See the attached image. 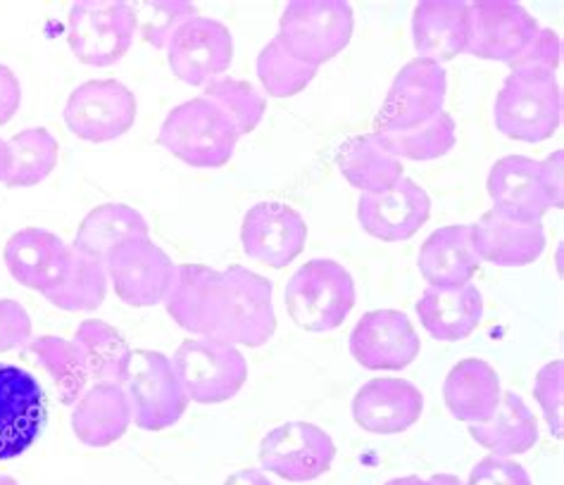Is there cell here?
Masks as SVG:
<instances>
[{
  "instance_id": "cell-50",
  "label": "cell",
  "mask_w": 564,
  "mask_h": 485,
  "mask_svg": "<svg viewBox=\"0 0 564 485\" xmlns=\"http://www.w3.org/2000/svg\"><path fill=\"white\" fill-rule=\"evenodd\" d=\"M0 485H20L12 476H0Z\"/></svg>"
},
{
  "instance_id": "cell-48",
  "label": "cell",
  "mask_w": 564,
  "mask_h": 485,
  "mask_svg": "<svg viewBox=\"0 0 564 485\" xmlns=\"http://www.w3.org/2000/svg\"><path fill=\"white\" fill-rule=\"evenodd\" d=\"M429 483H432V485H465L463 481H459L453 474H436V476L429 478Z\"/></svg>"
},
{
  "instance_id": "cell-12",
  "label": "cell",
  "mask_w": 564,
  "mask_h": 485,
  "mask_svg": "<svg viewBox=\"0 0 564 485\" xmlns=\"http://www.w3.org/2000/svg\"><path fill=\"white\" fill-rule=\"evenodd\" d=\"M336 458L332 436L315 423L289 421L262 438L260 462L274 476L307 483L329 472Z\"/></svg>"
},
{
  "instance_id": "cell-3",
  "label": "cell",
  "mask_w": 564,
  "mask_h": 485,
  "mask_svg": "<svg viewBox=\"0 0 564 485\" xmlns=\"http://www.w3.org/2000/svg\"><path fill=\"white\" fill-rule=\"evenodd\" d=\"M494 120L500 134L522 143L551 139L562 124V88L555 77L510 71L496 98Z\"/></svg>"
},
{
  "instance_id": "cell-35",
  "label": "cell",
  "mask_w": 564,
  "mask_h": 485,
  "mask_svg": "<svg viewBox=\"0 0 564 485\" xmlns=\"http://www.w3.org/2000/svg\"><path fill=\"white\" fill-rule=\"evenodd\" d=\"M8 143L12 151V169L6 184L10 188H29L48 179V174L57 165V157H61V145L43 126L24 129Z\"/></svg>"
},
{
  "instance_id": "cell-45",
  "label": "cell",
  "mask_w": 564,
  "mask_h": 485,
  "mask_svg": "<svg viewBox=\"0 0 564 485\" xmlns=\"http://www.w3.org/2000/svg\"><path fill=\"white\" fill-rule=\"evenodd\" d=\"M562 151H555L553 155H547L543 162H539V169H541V181L547 198H551V205L557 210H562L564 205V196H562Z\"/></svg>"
},
{
  "instance_id": "cell-34",
  "label": "cell",
  "mask_w": 564,
  "mask_h": 485,
  "mask_svg": "<svg viewBox=\"0 0 564 485\" xmlns=\"http://www.w3.org/2000/svg\"><path fill=\"white\" fill-rule=\"evenodd\" d=\"M72 247V245H69ZM108 296L106 262L72 247L69 269L61 286L46 293V300L65 312H96Z\"/></svg>"
},
{
  "instance_id": "cell-38",
  "label": "cell",
  "mask_w": 564,
  "mask_h": 485,
  "mask_svg": "<svg viewBox=\"0 0 564 485\" xmlns=\"http://www.w3.org/2000/svg\"><path fill=\"white\" fill-rule=\"evenodd\" d=\"M203 98L215 102L219 110H225L229 114V120L236 124L239 136L256 131L267 110V100L262 98L258 88L234 77H217L207 86H203Z\"/></svg>"
},
{
  "instance_id": "cell-47",
  "label": "cell",
  "mask_w": 564,
  "mask_h": 485,
  "mask_svg": "<svg viewBox=\"0 0 564 485\" xmlns=\"http://www.w3.org/2000/svg\"><path fill=\"white\" fill-rule=\"evenodd\" d=\"M12 169V151H10V143L0 139V181H8Z\"/></svg>"
},
{
  "instance_id": "cell-31",
  "label": "cell",
  "mask_w": 564,
  "mask_h": 485,
  "mask_svg": "<svg viewBox=\"0 0 564 485\" xmlns=\"http://www.w3.org/2000/svg\"><path fill=\"white\" fill-rule=\"evenodd\" d=\"M151 233L145 217L122 202L98 205L96 210L84 217L72 247L106 262L108 253L129 239H143Z\"/></svg>"
},
{
  "instance_id": "cell-28",
  "label": "cell",
  "mask_w": 564,
  "mask_h": 485,
  "mask_svg": "<svg viewBox=\"0 0 564 485\" xmlns=\"http://www.w3.org/2000/svg\"><path fill=\"white\" fill-rule=\"evenodd\" d=\"M479 264L481 262L471 247V229L467 224L434 231L424 241L417 260L420 274L432 288H459L471 284Z\"/></svg>"
},
{
  "instance_id": "cell-15",
  "label": "cell",
  "mask_w": 564,
  "mask_h": 485,
  "mask_svg": "<svg viewBox=\"0 0 564 485\" xmlns=\"http://www.w3.org/2000/svg\"><path fill=\"white\" fill-rule=\"evenodd\" d=\"M422 341L405 312L362 315L350 333V355L369 372H400L417 360Z\"/></svg>"
},
{
  "instance_id": "cell-46",
  "label": "cell",
  "mask_w": 564,
  "mask_h": 485,
  "mask_svg": "<svg viewBox=\"0 0 564 485\" xmlns=\"http://www.w3.org/2000/svg\"><path fill=\"white\" fill-rule=\"evenodd\" d=\"M225 485H274L267 478L260 469H243V472H236L225 481Z\"/></svg>"
},
{
  "instance_id": "cell-41",
  "label": "cell",
  "mask_w": 564,
  "mask_h": 485,
  "mask_svg": "<svg viewBox=\"0 0 564 485\" xmlns=\"http://www.w3.org/2000/svg\"><path fill=\"white\" fill-rule=\"evenodd\" d=\"M562 378H564V364L555 360L545 364L533 381V395L543 409V417L551 426V433L562 438Z\"/></svg>"
},
{
  "instance_id": "cell-7",
  "label": "cell",
  "mask_w": 564,
  "mask_h": 485,
  "mask_svg": "<svg viewBox=\"0 0 564 485\" xmlns=\"http://www.w3.org/2000/svg\"><path fill=\"white\" fill-rule=\"evenodd\" d=\"M122 386L129 395L133 423L143 431L170 429L184 417L191 403L172 360L158 350L133 352Z\"/></svg>"
},
{
  "instance_id": "cell-18",
  "label": "cell",
  "mask_w": 564,
  "mask_h": 485,
  "mask_svg": "<svg viewBox=\"0 0 564 485\" xmlns=\"http://www.w3.org/2000/svg\"><path fill=\"white\" fill-rule=\"evenodd\" d=\"M225 272L205 264H180L165 298L167 315L188 333L215 338L225 310Z\"/></svg>"
},
{
  "instance_id": "cell-14",
  "label": "cell",
  "mask_w": 564,
  "mask_h": 485,
  "mask_svg": "<svg viewBox=\"0 0 564 485\" xmlns=\"http://www.w3.org/2000/svg\"><path fill=\"white\" fill-rule=\"evenodd\" d=\"M46 423V398L39 381L14 364H0V462L36 443Z\"/></svg>"
},
{
  "instance_id": "cell-32",
  "label": "cell",
  "mask_w": 564,
  "mask_h": 485,
  "mask_svg": "<svg viewBox=\"0 0 564 485\" xmlns=\"http://www.w3.org/2000/svg\"><path fill=\"white\" fill-rule=\"evenodd\" d=\"M72 341L82 350L88 376L94 381H106V384H124L133 350L127 338L108 321H82Z\"/></svg>"
},
{
  "instance_id": "cell-21",
  "label": "cell",
  "mask_w": 564,
  "mask_h": 485,
  "mask_svg": "<svg viewBox=\"0 0 564 485\" xmlns=\"http://www.w3.org/2000/svg\"><path fill=\"white\" fill-rule=\"evenodd\" d=\"M69 253L72 247L53 231L29 227L10 236L6 267L14 282L46 296L67 276Z\"/></svg>"
},
{
  "instance_id": "cell-2",
  "label": "cell",
  "mask_w": 564,
  "mask_h": 485,
  "mask_svg": "<svg viewBox=\"0 0 564 485\" xmlns=\"http://www.w3.org/2000/svg\"><path fill=\"white\" fill-rule=\"evenodd\" d=\"M284 300L301 329L326 333L348 319L355 307V282L336 260H310L291 276Z\"/></svg>"
},
{
  "instance_id": "cell-29",
  "label": "cell",
  "mask_w": 564,
  "mask_h": 485,
  "mask_svg": "<svg viewBox=\"0 0 564 485\" xmlns=\"http://www.w3.org/2000/svg\"><path fill=\"white\" fill-rule=\"evenodd\" d=\"M469 436L496 458H517L539 443V421L514 390H505L496 415L486 423H469Z\"/></svg>"
},
{
  "instance_id": "cell-9",
  "label": "cell",
  "mask_w": 564,
  "mask_h": 485,
  "mask_svg": "<svg viewBox=\"0 0 564 485\" xmlns=\"http://www.w3.org/2000/svg\"><path fill=\"white\" fill-rule=\"evenodd\" d=\"M108 282L115 296L131 307H153L165 302L176 278L172 257L148 236L115 245L106 257Z\"/></svg>"
},
{
  "instance_id": "cell-17",
  "label": "cell",
  "mask_w": 564,
  "mask_h": 485,
  "mask_svg": "<svg viewBox=\"0 0 564 485\" xmlns=\"http://www.w3.org/2000/svg\"><path fill=\"white\" fill-rule=\"evenodd\" d=\"M307 243V224L284 202H258L246 212L241 224L243 253L272 269H284Z\"/></svg>"
},
{
  "instance_id": "cell-16",
  "label": "cell",
  "mask_w": 564,
  "mask_h": 485,
  "mask_svg": "<svg viewBox=\"0 0 564 485\" xmlns=\"http://www.w3.org/2000/svg\"><path fill=\"white\" fill-rule=\"evenodd\" d=\"M469 8L471 26L465 53L481 60L510 63L541 29L533 14L512 0H477Z\"/></svg>"
},
{
  "instance_id": "cell-42",
  "label": "cell",
  "mask_w": 564,
  "mask_h": 485,
  "mask_svg": "<svg viewBox=\"0 0 564 485\" xmlns=\"http://www.w3.org/2000/svg\"><path fill=\"white\" fill-rule=\"evenodd\" d=\"M465 485H531V476L514 460L491 454V458H484L471 469Z\"/></svg>"
},
{
  "instance_id": "cell-1",
  "label": "cell",
  "mask_w": 564,
  "mask_h": 485,
  "mask_svg": "<svg viewBox=\"0 0 564 485\" xmlns=\"http://www.w3.org/2000/svg\"><path fill=\"white\" fill-rule=\"evenodd\" d=\"M239 139L229 114L203 96L176 106L158 134L162 148L198 169L225 167Z\"/></svg>"
},
{
  "instance_id": "cell-25",
  "label": "cell",
  "mask_w": 564,
  "mask_h": 485,
  "mask_svg": "<svg viewBox=\"0 0 564 485\" xmlns=\"http://www.w3.org/2000/svg\"><path fill=\"white\" fill-rule=\"evenodd\" d=\"M133 421L129 395L122 384L96 381L72 405V431L88 448L117 443Z\"/></svg>"
},
{
  "instance_id": "cell-4",
  "label": "cell",
  "mask_w": 564,
  "mask_h": 485,
  "mask_svg": "<svg viewBox=\"0 0 564 485\" xmlns=\"http://www.w3.org/2000/svg\"><path fill=\"white\" fill-rule=\"evenodd\" d=\"M355 29V14L344 0H293L279 20L276 38L299 60L319 67L344 51Z\"/></svg>"
},
{
  "instance_id": "cell-24",
  "label": "cell",
  "mask_w": 564,
  "mask_h": 485,
  "mask_svg": "<svg viewBox=\"0 0 564 485\" xmlns=\"http://www.w3.org/2000/svg\"><path fill=\"white\" fill-rule=\"evenodd\" d=\"M469 229L471 247L479 262L498 264V267H527L545 250V229L541 222H514L494 208L484 212L479 222Z\"/></svg>"
},
{
  "instance_id": "cell-49",
  "label": "cell",
  "mask_w": 564,
  "mask_h": 485,
  "mask_svg": "<svg viewBox=\"0 0 564 485\" xmlns=\"http://www.w3.org/2000/svg\"><path fill=\"white\" fill-rule=\"evenodd\" d=\"M383 485H432V483L420 478V476H403V478H393V481L383 483Z\"/></svg>"
},
{
  "instance_id": "cell-44",
  "label": "cell",
  "mask_w": 564,
  "mask_h": 485,
  "mask_svg": "<svg viewBox=\"0 0 564 485\" xmlns=\"http://www.w3.org/2000/svg\"><path fill=\"white\" fill-rule=\"evenodd\" d=\"M22 106V86L14 71L0 65V124H8Z\"/></svg>"
},
{
  "instance_id": "cell-11",
  "label": "cell",
  "mask_w": 564,
  "mask_h": 485,
  "mask_svg": "<svg viewBox=\"0 0 564 485\" xmlns=\"http://www.w3.org/2000/svg\"><path fill=\"white\" fill-rule=\"evenodd\" d=\"M445 91H448L445 69L434 60L414 57L398 71L389 88L377 117V134L410 131L434 120L443 112Z\"/></svg>"
},
{
  "instance_id": "cell-5",
  "label": "cell",
  "mask_w": 564,
  "mask_h": 485,
  "mask_svg": "<svg viewBox=\"0 0 564 485\" xmlns=\"http://www.w3.org/2000/svg\"><path fill=\"white\" fill-rule=\"evenodd\" d=\"M172 366L188 400L198 405L227 403L248 381L243 352L221 338H188L176 348Z\"/></svg>"
},
{
  "instance_id": "cell-26",
  "label": "cell",
  "mask_w": 564,
  "mask_h": 485,
  "mask_svg": "<svg viewBox=\"0 0 564 485\" xmlns=\"http://www.w3.org/2000/svg\"><path fill=\"white\" fill-rule=\"evenodd\" d=\"M417 315L426 333L436 341H465L484 317L481 290L474 284L459 288H432L426 286L417 300Z\"/></svg>"
},
{
  "instance_id": "cell-37",
  "label": "cell",
  "mask_w": 564,
  "mask_h": 485,
  "mask_svg": "<svg viewBox=\"0 0 564 485\" xmlns=\"http://www.w3.org/2000/svg\"><path fill=\"white\" fill-rule=\"evenodd\" d=\"M258 77L270 96L291 98L305 91L310 81L317 77V67L293 57L274 36L258 55Z\"/></svg>"
},
{
  "instance_id": "cell-10",
  "label": "cell",
  "mask_w": 564,
  "mask_h": 485,
  "mask_svg": "<svg viewBox=\"0 0 564 485\" xmlns=\"http://www.w3.org/2000/svg\"><path fill=\"white\" fill-rule=\"evenodd\" d=\"M137 96L117 79H91L72 91L65 124L88 143H108L124 136L137 122Z\"/></svg>"
},
{
  "instance_id": "cell-19",
  "label": "cell",
  "mask_w": 564,
  "mask_h": 485,
  "mask_svg": "<svg viewBox=\"0 0 564 485\" xmlns=\"http://www.w3.org/2000/svg\"><path fill=\"white\" fill-rule=\"evenodd\" d=\"M432 214L429 194L412 179H400L383 194L362 196L358 202L360 227L369 236L383 243H400L412 239Z\"/></svg>"
},
{
  "instance_id": "cell-27",
  "label": "cell",
  "mask_w": 564,
  "mask_h": 485,
  "mask_svg": "<svg viewBox=\"0 0 564 485\" xmlns=\"http://www.w3.org/2000/svg\"><path fill=\"white\" fill-rule=\"evenodd\" d=\"M502 398L500 376L484 360L457 362L445 376L443 400L451 415L465 423H486L496 415Z\"/></svg>"
},
{
  "instance_id": "cell-36",
  "label": "cell",
  "mask_w": 564,
  "mask_h": 485,
  "mask_svg": "<svg viewBox=\"0 0 564 485\" xmlns=\"http://www.w3.org/2000/svg\"><path fill=\"white\" fill-rule=\"evenodd\" d=\"M377 136L383 143V148L391 155H395L398 159H414V162L443 157L445 153L453 151V145L457 141L455 122L445 110L422 126H414L410 131H393V134H377Z\"/></svg>"
},
{
  "instance_id": "cell-8",
  "label": "cell",
  "mask_w": 564,
  "mask_h": 485,
  "mask_svg": "<svg viewBox=\"0 0 564 485\" xmlns=\"http://www.w3.org/2000/svg\"><path fill=\"white\" fill-rule=\"evenodd\" d=\"M225 310L215 338L236 348L264 345L276 331L272 282L241 264H231L225 269Z\"/></svg>"
},
{
  "instance_id": "cell-30",
  "label": "cell",
  "mask_w": 564,
  "mask_h": 485,
  "mask_svg": "<svg viewBox=\"0 0 564 485\" xmlns=\"http://www.w3.org/2000/svg\"><path fill=\"white\" fill-rule=\"evenodd\" d=\"M338 169L362 196H375L393 188L405 172L403 159L386 151L377 134L350 139L338 153Z\"/></svg>"
},
{
  "instance_id": "cell-20",
  "label": "cell",
  "mask_w": 564,
  "mask_h": 485,
  "mask_svg": "<svg viewBox=\"0 0 564 485\" xmlns=\"http://www.w3.org/2000/svg\"><path fill=\"white\" fill-rule=\"evenodd\" d=\"M422 411L424 395L405 378H375L352 398L355 423L377 436H393L412 429Z\"/></svg>"
},
{
  "instance_id": "cell-39",
  "label": "cell",
  "mask_w": 564,
  "mask_h": 485,
  "mask_svg": "<svg viewBox=\"0 0 564 485\" xmlns=\"http://www.w3.org/2000/svg\"><path fill=\"white\" fill-rule=\"evenodd\" d=\"M193 18H198V5L188 0H153L137 8L139 32L153 48H167L176 29Z\"/></svg>"
},
{
  "instance_id": "cell-33",
  "label": "cell",
  "mask_w": 564,
  "mask_h": 485,
  "mask_svg": "<svg viewBox=\"0 0 564 485\" xmlns=\"http://www.w3.org/2000/svg\"><path fill=\"white\" fill-rule=\"evenodd\" d=\"M24 355L48 372L63 405L72 407L88 388L91 376H88L82 350L74 345V341L61 335H39L26 343Z\"/></svg>"
},
{
  "instance_id": "cell-22",
  "label": "cell",
  "mask_w": 564,
  "mask_h": 485,
  "mask_svg": "<svg viewBox=\"0 0 564 485\" xmlns=\"http://www.w3.org/2000/svg\"><path fill=\"white\" fill-rule=\"evenodd\" d=\"M486 188L494 200V210L514 222H541L543 214L553 208L541 181L539 162L527 155L498 159L488 172Z\"/></svg>"
},
{
  "instance_id": "cell-23",
  "label": "cell",
  "mask_w": 564,
  "mask_h": 485,
  "mask_svg": "<svg viewBox=\"0 0 564 485\" xmlns=\"http://www.w3.org/2000/svg\"><path fill=\"white\" fill-rule=\"evenodd\" d=\"M471 8L467 0H422L412 14V38L420 57L448 63L469 43Z\"/></svg>"
},
{
  "instance_id": "cell-13",
  "label": "cell",
  "mask_w": 564,
  "mask_h": 485,
  "mask_svg": "<svg viewBox=\"0 0 564 485\" xmlns=\"http://www.w3.org/2000/svg\"><path fill=\"white\" fill-rule=\"evenodd\" d=\"M165 51L174 77L203 88L225 77L234 60V36L219 20L193 18L176 29Z\"/></svg>"
},
{
  "instance_id": "cell-43",
  "label": "cell",
  "mask_w": 564,
  "mask_h": 485,
  "mask_svg": "<svg viewBox=\"0 0 564 485\" xmlns=\"http://www.w3.org/2000/svg\"><path fill=\"white\" fill-rule=\"evenodd\" d=\"M32 341V317L18 300H0V352L26 348Z\"/></svg>"
},
{
  "instance_id": "cell-40",
  "label": "cell",
  "mask_w": 564,
  "mask_h": 485,
  "mask_svg": "<svg viewBox=\"0 0 564 485\" xmlns=\"http://www.w3.org/2000/svg\"><path fill=\"white\" fill-rule=\"evenodd\" d=\"M508 65L512 71H524V75L555 77L562 65V38L553 29H539L529 46L512 57Z\"/></svg>"
},
{
  "instance_id": "cell-6",
  "label": "cell",
  "mask_w": 564,
  "mask_h": 485,
  "mask_svg": "<svg viewBox=\"0 0 564 485\" xmlns=\"http://www.w3.org/2000/svg\"><path fill=\"white\" fill-rule=\"evenodd\" d=\"M137 32V8L122 0H79L69 10V48L88 67L120 63Z\"/></svg>"
}]
</instances>
